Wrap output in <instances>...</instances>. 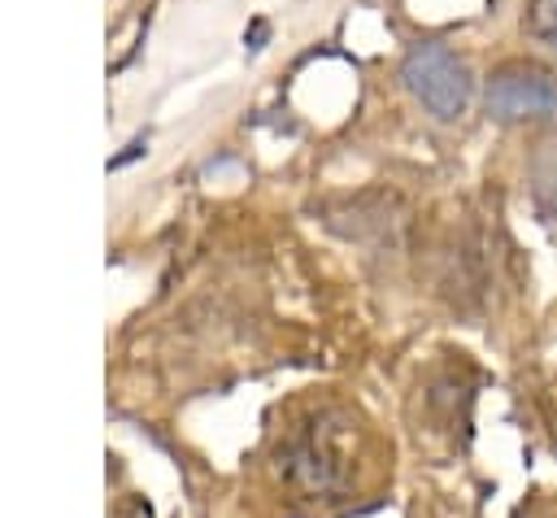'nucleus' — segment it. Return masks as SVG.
I'll return each mask as SVG.
<instances>
[{"instance_id":"1","label":"nucleus","mask_w":557,"mask_h":518,"mask_svg":"<svg viewBox=\"0 0 557 518\" xmlns=\"http://www.w3.org/2000/svg\"><path fill=\"white\" fill-rule=\"evenodd\" d=\"M348 453H352V422L335 409L309 418L283 448V474L305 492H335L348 483Z\"/></svg>"},{"instance_id":"2","label":"nucleus","mask_w":557,"mask_h":518,"mask_svg":"<svg viewBox=\"0 0 557 518\" xmlns=\"http://www.w3.org/2000/svg\"><path fill=\"white\" fill-rule=\"evenodd\" d=\"M400 78L413 91V100L440 122L461 118L470 104V87H474L466 61L440 39H418L400 61Z\"/></svg>"},{"instance_id":"3","label":"nucleus","mask_w":557,"mask_h":518,"mask_svg":"<svg viewBox=\"0 0 557 518\" xmlns=\"http://www.w3.org/2000/svg\"><path fill=\"white\" fill-rule=\"evenodd\" d=\"M487 113L500 122L557 118V74L531 61L500 65L487 83Z\"/></svg>"},{"instance_id":"4","label":"nucleus","mask_w":557,"mask_h":518,"mask_svg":"<svg viewBox=\"0 0 557 518\" xmlns=\"http://www.w3.org/2000/svg\"><path fill=\"white\" fill-rule=\"evenodd\" d=\"M326 222L344 231L348 239L374 235L379 244H396V231L405 226V205L392 192H357V196L326 205Z\"/></svg>"},{"instance_id":"5","label":"nucleus","mask_w":557,"mask_h":518,"mask_svg":"<svg viewBox=\"0 0 557 518\" xmlns=\"http://www.w3.org/2000/svg\"><path fill=\"white\" fill-rule=\"evenodd\" d=\"M527 30L535 39L557 44V0H531L527 4Z\"/></svg>"},{"instance_id":"6","label":"nucleus","mask_w":557,"mask_h":518,"mask_svg":"<svg viewBox=\"0 0 557 518\" xmlns=\"http://www.w3.org/2000/svg\"><path fill=\"white\" fill-rule=\"evenodd\" d=\"M535 196H540V205L557 218V165H553V170L540 165V174H535Z\"/></svg>"},{"instance_id":"7","label":"nucleus","mask_w":557,"mask_h":518,"mask_svg":"<svg viewBox=\"0 0 557 518\" xmlns=\"http://www.w3.org/2000/svg\"><path fill=\"white\" fill-rule=\"evenodd\" d=\"M553 392H557V387H553ZM553 422H557V396H553Z\"/></svg>"}]
</instances>
